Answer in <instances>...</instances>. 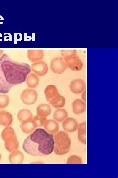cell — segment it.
Listing matches in <instances>:
<instances>
[{
  "label": "cell",
  "mask_w": 118,
  "mask_h": 178,
  "mask_svg": "<svg viewBox=\"0 0 118 178\" xmlns=\"http://www.w3.org/2000/svg\"><path fill=\"white\" fill-rule=\"evenodd\" d=\"M31 72L27 64L11 61L5 56L0 58V93L9 92L14 85L22 83Z\"/></svg>",
  "instance_id": "6da1fadb"
},
{
  "label": "cell",
  "mask_w": 118,
  "mask_h": 178,
  "mask_svg": "<svg viewBox=\"0 0 118 178\" xmlns=\"http://www.w3.org/2000/svg\"><path fill=\"white\" fill-rule=\"evenodd\" d=\"M54 145L53 135L39 128L36 129L25 139L23 148L30 155L43 156L51 154L54 150Z\"/></svg>",
  "instance_id": "7a4b0ae2"
},
{
  "label": "cell",
  "mask_w": 118,
  "mask_h": 178,
  "mask_svg": "<svg viewBox=\"0 0 118 178\" xmlns=\"http://www.w3.org/2000/svg\"><path fill=\"white\" fill-rule=\"evenodd\" d=\"M54 152L57 155H65L70 150L71 141L68 134L65 131H60L55 134Z\"/></svg>",
  "instance_id": "3957f363"
},
{
  "label": "cell",
  "mask_w": 118,
  "mask_h": 178,
  "mask_svg": "<svg viewBox=\"0 0 118 178\" xmlns=\"http://www.w3.org/2000/svg\"><path fill=\"white\" fill-rule=\"evenodd\" d=\"M1 137L4 141L6 148L9 152L17 150L18 147V142L15 133L12 128H6L2 132Z\"/></svg>",
  "instance_id": "277c9868"
},
{
  "label": "cell",
  "mask_w": 118,
  "mask_h": 178,
  "mask_svg": "<svg viewBox=\"0 0 118 178\" xmlns=\"http://www.w3.org/2000/svg\"><path fill=\"white\" fill-rule=\"evenodd\" d=\"M67 67L73 71H78L83 67V62L76 54L71 55L63 58Z\"/></svg>",
  "instance_id": "5b68a950"
},
{
  "label": "cell",
  "mask_w": 118,
  "mask_h": 178,
  "mask_svg": "<svg viewBox=\"0 0 118 178\" xmlns=\"http://www.w3.org/2000/svg\"><path fill=\"white\" fill-rule=\"evenodd\" d=\"M21 98L22 101L27 105H31L35 103L37 98V91L32 89L27 88L22 92Z\"/></svg>",
  "instance_id": "8992f818"
},
{
  "label": "cell",
  "mask_w": 118,
  "mask_h": 178,
  "mask_svg": "<svg viewBox=\"0 0 118 178\" xmlns=\"http://www.w3.org/2000/svg\"><path fill=\"white\" fill-rule=\"evenodd\" d=\"M50 67L52 71L57 74L63 73L67 67L64 59L61 57L53 58L51 61Z\"/></svg>",
  "instance_id": "52a82bcc"
},
{
  "label": "cell",
  "mask_w": 118,
  "mask_h": 178,
  "mask_svg": "<svg viewBox=\"0 0 118 178\" xmlns=\"http://www.w3.org/2000/svg\"><path fill=\"white\" fill-rule=\"evenodd\" d=\"M85 88V83L82 79L77 78L72 80L69 85L70 90L75 94L81 93Z\"/></svg>",
  "instance_id": "ba28073f"
},
{
  "label": "cell",
  "mask_w": 118,
  "mask_h": 178,
  "mask_svg": "<svg viewBox=\"0 0 118 178\" xmlns=\"http://www.w3.org/2000/svg\"><path fill=\"white\" fill-rule=\"evenodd\" d=\"M78 124L77 121L72 117H67L62 123L63 128L69 132H73L78 128Z\"/></svg>",
  "instance_id": "9c48e42d"
},
{
  "label": "cell",
  "mask_w": 118,
  "mask_h": 178,
  "mask_svg": "<svg viewBox=\"0 0 118 178\" xmlns=\"http://www.w3.org/2000/svg\"><path fill=\"white\" fill-rule=\"evenodd\" d=\"M33 72L38 76H41L45 75L48 71L47 65L44 62L40 61L33 63L32 65Z\"/></svg>",
  "instance_id": "30bf717a"
},
{
  "label": "cell",
  "mask_w": 118,
  "mask_h": 178,
  "mask_svg": "<svg viewBox=\"0 0 118 178\" xmlns=\"http://www.w3.org/2000/svg\"><path fill=\"white\" fill-rule=\"evenodd\" d=\"M72 109L73 113L76 115H79L83 113L86 110V104L85 102L80 99L75 100L72 104Z\"/></svg>",
  "instance_id": "8fae6325"
},
{
  "label": "cell",
  "mask_w": 118,
  "mask_h": 178,
  "mask_svg": "<svg viewBox=\"0 0 118 178\" xmlns=\"http://www.w3.org/2000/svg\"><path fill=\"white\" fill-rule=\"evenodd\" d=\"M13 121L12 115L10 112L5 110L0 111V125L8 126Z\"/></svg>",
  "instance_id": "7c38bea8"
},
{
  "label": "cell",
  "mask_w": 118,
  "mask_h": 178,
  "mask_svg": "<svg viewBox=\"0 0 118 178\" xmlns=\"http://www.w3.org/2000/svg\"><path fill=\"white\" fill-rule=\"evenodd\" d=\"M43 125L45 129L51 134L56 133L59 129L58 123L56 120H53L46 119Z\"/></svg>",
  "instance_id": "4fadbf2b"
},
{
  "label": "cell",
  "mask_w": 118,
  "mask_h": 178,
  "mask_svg": "<svg viewBox=\"0 0 118 178\" xmlns=\"http://www.w3.org/2000/svg\"><path fill=\"white\" fill-rule=\"evenodd\" d=\"M11 152L9 156V160L11 163L19 164L22 162L24 156L22 152L16 150Z\"/></svg>",
  "instance_id": "5bb4252c"
},
{
  "label": "cell",
  "mask_w": 118,
  "mask_h": 178,
  "mask_svg": "<svg viewBox=\"0 0 118 178\" xmlns=\"http://www.w3.org/2000/svg\"><path fill=\"white\" fill-rule=\"evenodd\" d=\"M17 118L21 123H24L32 120L33 118V114L30 110L23 109L18 112Z\"/></svg>",
  "instance_id": "9a60e30c"
},
{
  "label": "cell",
  "mask_w": 118,
  "mask_h": 178,
  "mask_svg": "<svg viewBox=\"0 0 118 178\" xmlns=\"http://www.w3.org/2000/svg\"><path fill=\"white\" fill-rule=\"evenodd\" d=\"M48 102L54 108H60L64 106L66 101L65 98L59 93Z\"/></svg>",
  "instance_id": "2e32d148"
},
{
  "label": "cell",
  "mask_w": 118,
  "mask_h": 178,
  "mask_svg": "<svg viewBox=\"0 0 118 178\" xmlns=\"http://www.w3.org/2000/svg\"><path fill=\"white\" fill-rule=\"evenodd\" d=\"M37 115L46 117L51 112V108L48 104L42 103L40 104L36 109Z\"/></svg>",
  "instance_id": "e0dca14e"
},
{
  "label": "cell",
  "mask_w": 118,
  "mask_h": 178,
  "mask_svg": "<svg viewBox=\"0 0 118 178\" xmlns=\"http://www.w3.org/2000/svg\"><path fill=\"white\" fill-rule=\"evenodd\" d=\"M44 92L48 102L59 93L56 86L53 85L47 86L45 88Z\"/></svg>",
  "instance_id": "ac0fdd59"
},
{
  "label": "cell",
  "mask_w": 118,
  "mask_h": 178,
  "mask_svg": "<svg viewBox=\"0 0 118 178\" xmlns=\"http://www.w3.org/2000/svg\"><path fill=\"white\" fill-rule=\"evenodd\" d=\"M26 80V84L28 87L34 88L38 85L40 79L37 75L31 73L28 74Z\"/></svg>",
  "instance_id": "d6986e66"
},
{
  "label": "cell",
  "mask_w": 118,
  "mask_h": 178,
  "mask_svg": "<svg viewBox=\"0 0 118 178\" xmlns=\"http://www.w3.org/2000/svg\"><path fill=\"white\" fill-rule=\"evenodd\" d=\"M78 138L79 141L82 144L86 143V124L85 122L78 124Z\"/></svg>",
  "instance_id": "ffe728a7"
},
{
  "label": "cell",
  "mask_w": 118,
  "mask_h": 178,
  "mask_svg": "<svg viewBox=\"0 0 118 178\" xmlns=\"http://www.w3.org/2000/svg\"><path fill=\"white\" fill-rule=\"evenodd\" d=\"M68 112L65 109L59 108L55 111L53 114V117L56 121L60 122L68 117Z\"/></svg>",
  "instance_id": "44dd1931"
},
{
  "label": "cell",
  "mask_w": 118,
  "mask_h": 178,
  "mask_svg": "<svg viewBox=\"0 0 118 178\" xmlns=\"http://www.w3.org/2000/svg\"><path fill=\"white\" fill-rule=\"evenodd\" d=\"M37 127L32 119L28 121L21 123L20 128L24 133L28 134L32 132Z\"/></svg>",
  "instance_id": "7402d4cb"
},
{
  "label": "cell",
  "mask_w": 118,
  "mask_h": 178,
  "mask_svg": "<svg viewBox=\"0 0 118 178\" xmlns=\"http://www.w3.org/2000/svg\"><path fill=\"white\" fill-rule=\"evenodd\" d=\"M9 102V98L6 94H0V108L3 109L7 106Z\"/></svg>",
  "instance_id": "603a6c76"
},
{
  "label": "cell",
  "mask_w": 118,
  "mask_h": 178,
  "mask_svg": "<svg viewBox=\"0 0 118 178\" xmlns=\"http://www.w3.org/2000/svg\"><path fill=\"white\" fill-rule=\"evenodd\" d=\"M32 120L37 127L43 125L46 119V117L37 115L32 118Z\"/></svg>",
  "instance_id": "cb8c5ba5"
},
{
  "label": "cell",
  "mask_w": 118,
  "mask_h": 178,
  "mask_svg": "<svg viewBox=\"0 0 118 178\" xmlns=\"http://www.w3.org/2000/svg\"><path fill=\"white\" fill-rule=\"evenodd\" d=\"M82 162L81 158L76 155H72L70 156L67 160L68 164H80Z\"/></svg>",
  "instance_id": "d4e9b609"
},
{
  "label": "cell",
  "mask_w": 118,
  "mask_h": 178,
  "mask_svg": "<svg viewBox=\"0 0 118 178\" xmlns=\"http://www.w3.org/2000/svg\"><path fill=\"white\" fill-rule=\"evenodd\" d=\"M22 39V35L21 33H18L17 34L14 33V44H17V40L19 42L21 41Z\"/></svg>",
  "instance_id": "484cf974"
},
{
  "label": "cell",
  "mask_w": 118,
  "mask_h": 178,
  "mask_svg": "<svg viewBox=\"0 0 118 178\" xmlns=\"http://www.w3.org/2000/svg\"><path fill=\"white\" fill-rule=\"evenodd\" d=\"M8 34L9 36H5L4 37V40L6 42H7L8 41H12V35L9 33H5L4 35Z\"/></svg>",
  "instance_id": "4316f807"
},
{
  "label": "cell",
  "mask_w": 118,
  "mask_h": 178,
  "mask_svg": "<svg viewBox=\"0 0 118 178\" xmlns=\"http://www.w3.org/2000/svg\"><path fill=\"white\" fill-rule=\"evenodd\" d=\"M81 98L82 100L84 101H86V91L84 90L81 93Z\"/></svg>",
  "instance_id": "83f0119b"
},
{
  "label": "cell",
  "mask_w": 118,
  "mask_h": 178,
  "mask_svg": "<svg viewBox=\"0 0 118 178\" xmlns=\"http://www.w3.org/2000/svg\"><path fill=\"white\" fill-rule=\"evenodd\" d=\"M27 33H24V41H30L32 39V37L30 36H27Z\"/></svg>",
  "instance_id": "f1b7e54d"
},
{
  "label": "cell",
  "mask_w": 118,
  "mask_h": 178,
  "mask_svg": "<svg viewBox=\"0 0 118 178\" xmlns=\"http://www.w3.org/2000/svg\"><path fill=\"white\" fill-rule=\"evenodd\" d=\"M32 41H35V33H32Z\"/></svg>",
  "instance_id": "f546056e"
},
{
  "label": "cell",
  "mask_w": 118,
  "mask_h": 178,
  "mask_svg": "<svg viewBox=\"0 0 118 178\" xmlns=\"http://www.w3.org/2000/svg\"><path fill=\"white\" fill-rule=\"evenodd\" d=\"M4 20L3 17L1 15H0V21L3 20Z\"/></svg>",
  "instance_id": "4dcf8cb0"
},
{
  "label": "cell",
  "mask_w": 118,
  "mask_h": 178,
  "mask_svg": "<svg viewBox=\"0 0 118 178\" xmlns=\"http://www.w3.org/2000/svg\"><path fill=\"white\" fill-rule=\"evenodd\" d=\"M2 35L0 33V38H2Z\"/></svg>",
  "instance_id": "1f68e13d"
},
{
  "label": "cell",
  "mask_w": 118,
  "mask_h": 178,
  "mask_svg": "<svg viewBox=\"0 0 118 178\" xmlns=\"http://www.w3.org/2000/svg\"><path fill=\"white\" fill-rule=\"evenodd\" d=\"M1 159V155L0 154V160Z\"/></svg>",
  "instance_id": "d6a6232c"
},
{
  "label": "cell",
  "mask_w": 118,
  "mask_h": 178,
  "mask_svg": "<svg viewBox=\"0 0 118 178\" xmlns=\"http://www.w3.org/2000/svg\"></svg>",
  "instance_id": "836d02e7"
}]
</instances>
